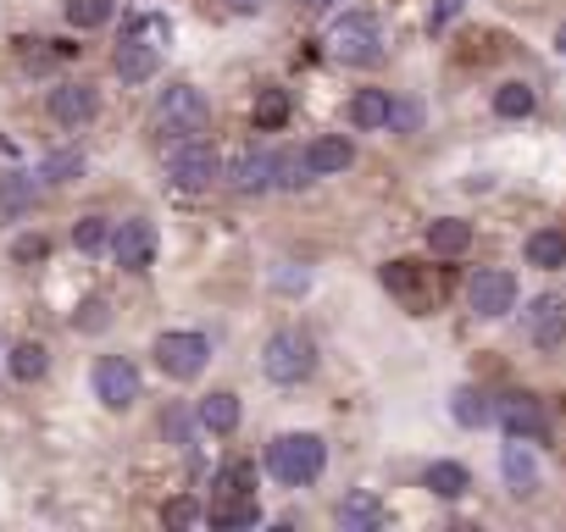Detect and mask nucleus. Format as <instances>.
Here are the masks:
<instances>
[{
    "mask_svg": "<svg viewBox=\"0 0 566 532\" xmlns=\"http://www.w3.org/2000/svg\"><path fill=\"white\" fill-rule=\"evenodd\" d=\"M533 112V89L528 83H500L495 89V117H528Z\"/></svg>",
    "mask_w": 566,
    "mask_h": 532,
    "instance_id": "obj_33",
    "label": "nucleus"
},
{
    "mask_svg": "<svg viewBox=\"0 0 566 532\" xmlns=\"http://www.w3.org/2000/svg\"><path fill=\"white\" fill-rule=\"evenodd\" d=\"M267 7V0H228V12H239V18H256Z\"/></svg>",
    "mask_w": 566,
    "mask_h": 532,
    "instance_id": "obj_40",
    "label": "nucleus"
},
{
    "mask_svg": "<svg viewBox=\"0 0 566 532\" xmlns=\"http://www.w3.org/2000/svg\"><path fill=\"white\" fill-rule=\"evenodd\" d=\"M251 483H256V472L245 461H233L217 472V499H251Z\"/></svg>",
    "mask_w": 566,
    "mask_h": 532,
    "instance_id": "obj_34",
    "label": "nucleus"
},
{
    "mask_svg": "<svg viewBox=\"0 0 566 532\" xmlns=\"http://www.w3.org/2000/svg\"><path fill=\"white\" fill-rule=\"evenodd\" d=\"M45 372H50V349H45V344L28 338V344L12 349V378H18V383H39Z\"/></svg>",
    "mask_w": 566,
    "mask_h": 532,
    "instance_id": "obj_27",
    "label": "nucleus"
},
{
    "mask_svg": "<svg viewBox=\"0 0 566 532\" xmlns=\"http://www.w3.org/2000/svg\"><path fill=\"white\" fill-rule=\"evenodd\" d=\"M423 488H428L434 499H461V494L472 488V472H466L461 461H434V466L423 472Z\"/></svg>",
    "mask_w": 566,
    "mask_h": 532,
    "instance_id": "obj_20",
    "label": "nucleus"
},
{
    "mask_svg": "<svg viewBox=\"0 0 566 532\" xmlns=\"http://www.w3.org/2000/svg\"><path fill=\"white\" fill-rule=\"evenodd\" d=\"M339 527H345V532H372V527H383V499L367 494V488L345 494V499H339Z\"/></svg>",
    "mask_w": 566,
    "mask_h": 532,
    "instance_id": "obj_18",
    "label": "nucleus"
},
{
    "mask_svg": "<svg viewBox=\"0 0 566 532\" xmlns=\"http://www.w3.org/2000/svg\"><path fill=\"white\" fill-rule=\"evenodd\" d=\"M262 372L273 378V383H305L311 372H316V344H311V333H300V327H278L267 344H262Z\"/></svg>",
    "mask_w": 566,
    "mask_h": 532,
    "instance_id": "obj_4",
    "label": "nucleus"
},
{
    "mask_svg": "<svg viewBox=\"0 0 566 532\" xmlns=\"http://www.w3.org/2000/svg\"><path fill=\"white\" fill-rule=\"evenodd\" d=\"M200 516H206V510H200L189 494H184V499H168V505H161V521H168V527H195Z\"/></svg>",
    "mask_w": 566,
    "mask_h": 532,
    "instance_id": "obj_37",
    "label": "nucleus"
},
{
    "mask_svg": "<svg viewBox=\"0 0 566 532\" xmlns=\"http://www.w3.org/2000/svg\"><path fill=\"white\" fill-rule=\"evenodd\" d=\"M561 50H566V28H561Z\"/></svg>",
    "mask_w": 566,
    "mask_h": 532,
    "instance_id": "obj_43",
    "label": "nucleus"
},
{
    "mask_svg": "<svg viewBox=\"0 0 566 532\" xmlns=\"http://www.w3.org/2000/svg\"><path fill=\"white\" fill-rule=\"evenodd\" d=\"M84 166H90V155L84 150H50L45 161H39V184L45 189H56V184H72V177H84Z\"/></svg>",
    "mask_w": 566,
    "mask_h": 532,
    "instance_id": "obj_21",
    "label": "nucleus"
},
{
    "mask_svg": "<svg viewBox=\"0 0 566 532\" xmlns=\"http://www.w3.org/2000/svg\"><path fill=\"white\" fill-rule=\"evenodd\" d=\"M350 123H356L361 134L389 128V95H383V89H361V95L350 101Z\"/></svg>",
    "mask_w": 566,
    "mask_h": 532,
    "instance_id": "obj_25",
    "label": "nucleus"
},
{
    "mask_svg": "<svg viewBox=\"0 0 566 532\" xmlns=\"http://www.w3.org/2000/svg\"><path fill=\"white\" fill-rule=\"evenodd\" d=\"M322 466H328V443H322L316 432H278V438L267 443V472H273L284 488L316 483Z\"/></svg>",
    "mask_w": 566,
    "mask_h": 532,
    "instance_id": "obj_3",
    "label": "nucleus"
},
{
    "mask_svg": "<svg viewBox=\"0 0 566 532\" xmlns=\"http://www.w3.org/2000/svg\"><path fill=\"white\" fill-rule=\"evenodd\" d=\"M112 67H117V78H123V83H134V89H139V83H150V78L161 72V45L128 28V34H123V45H117V56H112Z\"/></svg>",
    "mask_w": 566,
    "mask_h": 532,
    "instance_id": "obj_12",
    "label": "nucleus"
},
{
    "mask_svg": "<svg viewBox=\"0 0 566 532\" xmlns=\"http://www.w3.org/2000/svg\"><path fill=\"white\" fill-rule=\"evenodd\" d=\"M322 45H328L334 61L345 67H378L389 56V39H383V23L372 12H345L328 23V34H322Z\"/></svg>",
    "mask_w": 566,
    "mask_h": 532,
    "instance_id": "obj_2",
    "label": "nucleus"
},
{
    "mask_svg": "<svg viewBox=\"0 0 566 532\" xmlns=\"http://www.w3.org/2000/svg\"><path fill=\"white\" fill-rule=\"evenodd\" d=\"M528 338L539 349H561L566 344V294H539L528 305Z\"/></svg>",
    "mask_w": 566,
    "mask_h": 532,
    "instance_id": "obj_13",
    "label": "nucleus"
},
{
    "mask_svg": "<svg viewBox=\"0 0 566 532\" xmlns=\"http://www.w3.org/2000/svg\"><path fill=\"white\" fill-rule=\"evenodd\" d=\"M12 255H18V261H39V255H45V239H18Z\"/></svg>",
    "mask_w": 566,
    "mask_h": 532,
    "instance_id": "obj_38",
    "label": "nucleus"
},
{
    "mask_svg": "<svg viewBox=\"0 0 566 532\" xmlns=\"http://www.w3.org/2000/svg\"><path fill=\"white\" fill-rule=\"evenodd\" d=\"M389 128H394V134L423 128V101H389Z\"/></svg>",
    "mask_w": 566,
    "mask_h": 532,
    "instance_id": "obj_36",
    "label": "nucleus"
},
{
    "mask_svg": "<svg viewBox=\"0 0 566 532\" xmlns=\"http://www.w3.org/2000/svg\"><path fill=\"white\" fill-rule=\"evenodd\" d=\"M211 527H222V532H233V527H262V505H256V499H222V505L211 510Z\"/></svg>",
    "mask_w": 566,
    "mask_h": 532,
    "instance_id": "obj_29",
    "label": "nucleus"
},
{
    "mask_svg": "<svg viewBox=\"0 0 566 532\" xmlns=\"http://www.w3.org/2000/svg\"><path fill=\"white\" fill-rule=\"evenodd\" d=\"M200 427L206 432H217V438H228L233 427H239V416H245V410H239V394H228V389H217V394H206L200 400Z\"/></svg>",
    "mask_w": 566,
    "mask_h": 532,
    "instance_id": "obj_19",
    "label": "nucleus"
},
{
    "mask_svg": "<svg viewBox=\"0 0 566 532\" xmlns=\"http://www.w3.org/2000/svg\"><path fill=\"white\" fill-rule=\"evenodd\" d=\"M206 361H211L206 333L178 327V333H161V338H155V367L168 372V378H178V383H195V378L206 372Z\"/></svg>",
    "mask_w": 566,
    "mask_h": 532,
    "instance_id": "obj_6",
    "label": "nucleus"
},
{
    "mask_svg": "<svg viewBox=\"0 0 566 532\" xmlns=\"http://www.w3.org/2000/svg\"><path fill=\"white\" fill-rule=\"evenodd\" d=\"M50 117L61 123V128H84V123H95V112H101V89L95 83H84V78H72V83H56L50 89Z\"/></svg>",
    "mask_w": 566,
    "mask_h": 532,
    "instance_id": "obj_11",
    "label": "nucleus"
},
{
    "mask_svg": "<svg viewBox=\"0 0 566 532\" xmlns=\"http://www.w3.org/2000/svg\"><path fill=\"white\" fill-rule=\"evenodd\" d=\"M112 12H117V0H67V23L72 28H106L112 23Z\"/></svg>",
    "mask_w": 566,
    "mask_h": 532,
    "instance_id": "obj_30",
    "label": "nucleus"
},
{
    "mask_svg": "<svg viewBox=\"0 0 566 532\" xmlns=\"http://www.w3.org/2000/svg\"><path fill=\"white\" fill-rule=\"evenodd\" d=\"M273 284H278V289H289V294H294V289H305V273H273Z\"/></svg>",
    "mask_w": 566,
    "mask_h": 532,
    "instance_id": "obj_41",
    "label": "nucleus"
},
{
    "mask_svg": "<svg viewBox=\"0 0 566 532\" xmlns=\"http://www.w3.org/2000/svg\"><path fill=\"white\" fill-rule=\"evenodd\" d=\"M273 172H278V150H245V155H233L228 184L239 195H267L273 189Z\"/></svg>",
    "mask_w": 566,
    "mask_h": 532,
    "instance_id": "obj_14",
    "label": "nucleus"
},
{
    "mask_svg": "<svg viewBox=\"0 0 566 532\" xmlns=\"http://www.w3.org/2000/svg\"><path fill=\"white\" fill-rule=\"evenodd\" d=\"M466 244H472V228H466L461 217H439V222H428V250H434V255L455 261V255H466Z\"/></svg>",
    "mask_w": 566,
    "mask_h": 532,
    "instance_id": "obj_22",
    "label": "nucleus"
},
{
    "mask_svg": "<svg viewBox=\"0 0 566 532\" xmlns=\"http://www.w3.org/2000/svg\"><path fill=\"white\" fill-rule=\"evenodd\" d=\"M383 284H389V289H394L400 300H406V305H417V311L428 305V289H423V273H417V266H412V261H389V266H383Z\"/></svg>",
    "mask_w": 566,
    "mask_h": 532,
    "instance_id": "obj_24",
    "label": "nucleus"
},
{
    "mask_svg": "<svg viewBox=\"0 0 566 532\" xmlns=\"http://www.w3.org/2000/svg\"><path fill=\"white\" fill-rule=\"evenodd\" d=\"M112 255L123 273H145V266L155 261V222L150 217H128L112 228Z\"/></svg>",
    "mask_w": 566,
    "mask_h": 532,
    "instance_id": "obj_10",
    "label": "nucleus"
},
{
    "mask_svg": "<svg viewBox=\"0 0 566 532\" xmlns=\"http://www.w3.org/2000/svg\"><path fill=\"white\" fill-rule=\"evenodd\" d=\"M311 161H305V150H278V172H273V189H305L311 184Z\"/></svg>",
    "mask_w": 566,
    "mask_h": 532,
    "instance_id": "obj_28",
    "label": "nucleus"
},
{
    "mask_svg": "<svg viewBox=\"0 0 566 532\" xmlns=\"http://www.w3.org/2000/svg\"><path fill=\"white\" fill-rule=\"evenodd\" d=\"M289 123V95H284V89H262V95H256V128H284Z\"/></svg>",
    "mask_w": 566,
    "mask_h": 532,
    "instance_id": "obj_32",
    "label": "nucleus"
},
{
    "mask_svg": "<svg viewBox=\"0 0 566 532\" xmlns=\"http://www.w3.org/2000/svg\"><path fill=\"white\" fill-rule=\"evenodd\" d=\"M500 477H506L511 499H533L539 494V461L528 450V438H511L506 450H500Z\"/></svg>",
    "mask_w": 566,
    "mask_h": 532,
    "instance_id": "obj_15",
    "label": "nucleus"
},
{
    "mask_svg": "<svg viewBox=\"0 0 566 532\" xmlns=\"http://www.w3.org/2000/svg\"><path fill=\"white\" fill-rule=\"evenodd\" d=\"M495 421H500V432H506V438H528V443L550 432L544 405H539L533 394H522V389H511V394H500V400H495Z\"/></svg>",
    "mask_w": 566,
    "mask_h": 532,
    "instance_id": "obj_9",
    "label": "nucleus"
},
{
    "mask_svg": "<svg viewBox=\"0 0 566 532\" xmlns=\"http://www.w3.org/2000/svg\"><path fill=\"white\" fill-rule=\"evenodd\" d=\"M168 177H173V189H184V195H200V189H211L217 177H222V155H217L206 139L168 144Z\"/></svg>",
    "mask_w": 566,
    "mask_h": 532,
    "instance_id": "obj_5",
    "label": "nucleus"
},
{
    "mask_svg": "<svg viewBox=\"0 0 566 532\" xmlns=\"http://www.w3.org/2000/svg\"><path fill=\"white\" fill-rule=\"evenodd\" d=\"M305 161H311V172H316V177H334V172L356 166V144H350L345 134H322V139H311V144H305Z\"/></svg>",
    "mask_w": 566,
    "mask_h": 532,
    "instance_id": "obj_16",
    "label": "nucleus"
},
{
    "mask_svg": "<svg viewBox=\"0 0 566 532\" xmlns=\"http://www.w3.org/2000/svg\"><path fill=\"white\" fill-rule=\"evenodd\" d=\"M305 12H328V7H339V0H300Z\"/></svg>",
    "mask_w": 566,
    "mask_h": 532,
    "instance_id": "obj_42",
    "label": "nucleus"
},
{
    "mask_svg": "<svg viewBox=\"0 0 566 532\" xmlns=\"http://www.w3.org/2000/svg\"><path fill=\"white\" fill-rule=\"evenodd\" d=\"M211 128V106L195 83H168L155 95V112H150V134L161 139V150L168 144H184V139H200Z\"/></svg>",
    "mask_w": 566,
    "mask_h": 532,
    "instance_id": "obj_1",
    "label": "nucleus"
},
{
    "mask_svg": "<svg viewBox=\"0 0 566 532\" xmlns=\"http://www.w3.org/2000/svg\"><path fill=\"white\" fill-rule=\"evenodd\" d=\"M466 305H472V316H483V322L517 311V273H506V266H483V273H472Z\"/></svg>",
    "mask_w": 566,
    "mask_h": 532,
    "instance_id": "obj_7",
    "label": "nucleus"
},
{
    "mask_svg": "<svg viewBox=\"0 0 566 532\" xmlns=\"http://www.w3.org/2000/svg\"><path fill=\"white\" fill-rule=\"evenodd\" d=\"M39 177H28V172H18V177H7V184H0V228L7 222H18V217H28L34 206H39Z\"/></svg>",
    "mask_w": 566,
    "mask_h": 532,
    "instance_id": "obj_17",
    "label": "nucleus"
},
{
    "mask_svg": "<svg viewBox=\"0 0 566 532\" xmlns=\"http://www.w3.org/2000/svg\"><path fill=\"white\" fill-rule=\"evenodd\" d=\"M450 18H461V0H439V12H434V28H444Z\"/></svg>",
    "mask_w": 566,
    "mask_h": 532,
    "instance_id": "obj_39",
    "label": "nucleus"
},
{
    "mask_svg": "<svg viewBox=\"0 0 566 532\" xmlns=\"http://www.w3.org/2000/svg\"><path fill=\"white\" fill-rule=\"evenodd\" d=\"M450 416H455L461 427H489V421H495V400L483 394V389H455V394H450Z\"/></svg>",
    "mask_w": 566,
    "mask_h": 532,
    "instance_id": "obj_23",
    "label": "nucleus"
},
{
    "mask_svg": "<svg viewBox=\"0 0 566 532\" xmlns=\"http://www.w3.org/2000/svg\"><path fill=\"white\" fill-rule=\"evenodd\" d=\"M528 266H566V233L561 228H539L528 244H522Z\"/></svg>",
    "mask_w": 566,
    "mask_h": 532,
    "instance_id": "obj_26",
    "label": "nucleus"
},
{
    "mask_svg": "<svg viewBox=\"0 0 566 532\" xmlns=\"http://www.w3.org/2000/svg\"><path fill=\"white\" fill-rule=\"evenodd\" d=\"M95 400L106 410H134V400H139V367L128 361V355H101V361H95Z\"/></svg>",
    "mask_w": 566,
    "mask_h": 532,
    "instance_id": "obj_8",
    "label": "nucleus"
},
{
    "mask_svg": "<svg viewBox=\"0 0 566 532\" xmlns=\"http://www.w3.org/2000/svg\"><path fill=\"white\" fill-rule=\"evenodd\" d=\"M72 244L84 250V255H101V250H112V222H106V217H78V228H72Z\"/></svg>",
    "mask_w": 566,
    "mask_h": 532,
    "instance_id": "obj_31",
    "label": "nucleus"
},
{
    "mask_svg": "<svg viewBox=\"0 0 566 532\" xmlns=\"http://www.w3.org/2000/svg\"><path fill=\"white\" fill-rule=\"evenodd\" d=\"M72 327H78V333L112 327V305H106V300H84V305H78V316H72Z\"/></svg>",
    "mask_w": 566,
    "mask_h": 532,
    "instance_id": "obj_35",
    "label": "nucleus"
}]
</instances>
